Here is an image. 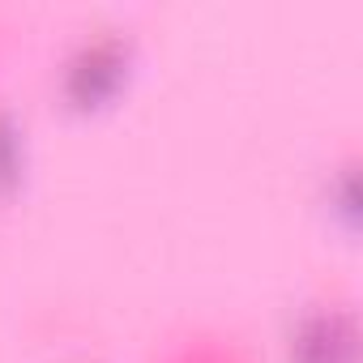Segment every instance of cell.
Here are the masks:
<instances>
[{
	"label": "cell",
	"instance_id": "cell-1",
	"mask_svg": "<svg viewBox=\"0 0 363 363\" xmlns=\"http://www.w3.org/2000/svg\"><path fill=\"white\" fill-rule=\"evenodd\" d=\"M133 39L120 26L86 30V39L60 65V99L73 111H103L133 73Z\"/></svg>",
	"mask_w": 363,
	"mask_h": 363
},
{
	"label": "cell",
	"instance_id": "cell-2",
	"mask_svg": "<svg viewBox=\"0 0 363 363\" xmlns=\"http://www.w3.org/2000/svg\"><path fill=\"white\" fill-rule=\"evenodd\" d=\"M282 363H359L354 308L333 299L303 308L282 337Z\"/></svg>",
	"mask_w": 363,
	"mask_h": 363
},
{
	"label": "cell",
	"instance_id": "cell-3",
	"mask_svg": "<svg viewBox=\"0 0 363 363\" xmlns=\"http://www.w3.org/2000/svg\"><path fill=\"white\" fill-rule=\"evenodd\" d=\"M26 179V133L18 116L0 103V201H9Z\"/></svg>",
	"mask_w": 363,
	"mask_h": 363
},
{
	"label": "cell",
	"instance_id": "cell-4",
	"mask_svg": "<svg viewBox=\"0 0 363 363\" xmlns=\"http://www.w3.org/2000/svg\"><path fill=\"white\" fill-rule=\"evenodd\" d=\"M325 201H329V218H333L342 231H354V218H359V184H354V162H342V167H333V171H329Z\"/></svg>",
	"mask_w": 363,
	"mask_h": 363
}]
</instances>
